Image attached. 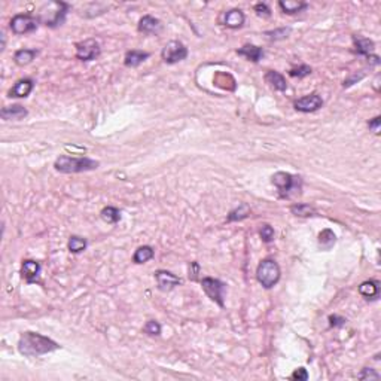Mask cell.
<instances>
[{
  "mask_svg": "<svg viewBox=\"0 0 381 381\" xmlns=\"http://www.w3.org/2000/svg\"><path fill=\"white\" fill-rule=\"evenodd\" d=\"M58 348H60L58 342L38 332H24L18 341V352L27 358H39Z\"/></svg>",
  "mask_w": 381,
  "mask_h": 381,
  "instance_id": "obj_1",
  "label": "cell"
},
{
  "mask_svg": "<svg viewBox=\"0 0 381 381\" xmlns=\"http://www.w3.org/2000/svg\"><path fill=\"white\" fill-rule=\"evenodd\" d=\"M99 161H94L91 158H75L69 155H61L57 158L54 167L60 173H82V171H91L99 167Z\"/></svg>",
  "mask_w": 381,
  "mask_h": 381,
  "instance_id": "obj_2",
  "label": "cell"
},
{
  "mask_svg": "<svg viewBox=\"0 0 381 381\" xmlns=\"http://www.w3.org/2000/svg\"><path fill=\"white\" fill-rule=\"evenodd\" d=\"M256 278L258 281L265 288L271 289L280 280V267L274 259H264L256 270Z\"/></svg>",
  "mask_w": 381,
  "mask_h": 381,
  "instance_id": "obj_3",
  "label": "cell"
},
{
  "mask_svg": "<svg viewBox=\"0 0 381 381\" xmlns=\"http://www.w3.org/2000/svg\"><path fill=\"white\" fill-rule=\"evenodd\" d=\"M273 185H274L280 197L286 198L291 195V192L294 189H301V177L299 176H292L291 173H284V171H277L273 176Z\"/></svg>",
  "mask_w": 381,
  "mask_h": 381,
  "instance_id": "obj_4",
  "label": "cell"
},
{
  "mask_svg": "<svg viewBox=\"0 0 381 381\" xmlns=\"http://www.w3.org/2000/svg\"><path fill=\"white\" fill-rule=\"evenodd\" d=\"M161 57L167 64L183 61L188 57V48L180 41H170L161 51Z\"/></svg>",
  "mask_w": 381,
  "mask_h": 381,
  "instance_id": "obj_5",
  "label": "cell"
},
{
  "mask_svg": "<svg viewBox=\"0 0 381 381\" xmlns=\"http://www.w3.org/2000/svg\"><path fill=\"white\" fill-rule=\"evenodd\" d=\"M201 288L206 292V295L212 299L213 302H216L219 307H224V291H225V283L217 280V278H212V277H206L201 280Z\"/></svg>",
  "mask_w": 381,
  "mask_h": 381,
  "instance_id": "obj_6",
  "label": "cell"
},
{
  "mask_svg": "<svg viewBox=\"0 0 381 381\" xmlns=\"http://www.w3.org/2000/svg\"><path fill=\"white\" fill-rule=\"evenodd\" d=\"M9 24H11V30L14 35H27L38 28L39 20H36L35 17L28 14H17Z\"/></svg>",
  "mask_w": 381,
  "mask_h": 381,
  "instance_id": "obj_7",
  "label": "cell"
},
{
  "mask_svg": "<svg viewBox=\"0 0 381 381\" xmlns=\"http://www.w3.org/2000/svg\"><path fill=\"white\" fill-rule=\"evenodd\" d=\"M102 52L100 43L96 39H86L84 42L76 43V58L82 61H92L99 58Z\"/></svg>",
  "mask_w": 381,
  "mask_h": 381,
  "instance_id": "obj_8",
  "label": "cell"
},
{
  "mask_svg": "<svg viewBox=\"0 0 381 381\" xmlns=\"http://www.w3.org/2000/svg\"><path fill=\"white\" fill-rule=\"evenodd\" d=\"M294 106H295L298 112L311 113V112H316L323 106V99L319 94H310V96H305L302 99H298Z\"/></svg>",
  "mask_w": 381,
  "mask_h": 381,
  "instance_id": "obj_9",
  "label": "cell"
},
{
  "mask_svg": "<svg viewBox=\"0 0 381 381\" xmlns=\"http://www.w3.org/2000/svg\"><path fill=\"white\" fill-rule=\"evenodd\" d=\"M155 278H156V283H158V289L163 291V292H170L176 286L182 284V280L177 275H174L170 271H166V270H158L155 273Z\"/></svg>",
  "mask_w": 381,
  "mask_h": 381,
  "instance_id": "obj_10",
  "label": "cell"
},
{
  "mask_svg": "<svg viewBox=\"0 0 381 381\" xmlns=\"http://www.w3.org/2000/svg\"><path fill=\"white\" fill-rule=\"evenodd\" d=\"M139 31L145 35H158L163 31V22L150 15H145L139 21Z\"/></svg>",
  "mask_w": 381,
  "mask_h": 381,
  "instance_id": "obj_11",
  "label": "cell"
},
{
  "mask_svg": "<svg viewBox=\"0 0 381 381\" xmlns=\"http://www.w3.org/2000/svg\"><path fill=\"white\" fill-rule=\"evenodd\" d=\"M22 278H25L27 283H33L38 280V277L41 274V264L31 259H27L22 262L21 267Z\"/></svg>",
  "mask_w": 381,
  "mask_h": 381,
  "instance_id": "obj_12",
  "label": "cell"
},
{
  "mask_svg": "<svg viewBox=\"0 0 381 381\" xmlns=\"http://www.w3.org/2000/svg\"><path fill=\"white\" fill-rule=\"evenodd\" d=\"M27 115H28L27 109H24V107L20 106V105L6 106L0 110V116H2V119H5V121H12V119H14V121H20V119H24Z\"/></svg>",
  "mask_w": 381,
  "mask_h": 381,
  "instance_id": "obj_13",
  "label": "cell"
},
{
  "mask_svg": "<svg viewBox=\"0 0 381 381\" xmlns=\"http://www.w3.org/2000/svg\"><path fill=\"white\" fill-rule=\"evenodd\" d=\"M33 86H35V82L31 79H20L18 82H15V85L11 88L9 97L24 99V97H27L33 91Z\"/></svg>",
  "mask_w": 381,
  "mask_h": 381,
  "instance_id": "obj_14",
  "label": "cell"
},
{
  "mask_svg": "<svg viewBox=\"0 0 381 381\" xmlns=\"http://www.w3.org/2000/svg\"><path fill=\"white\" fill-rule=\"evenodd\" d=\"M237 54L241 55V57H246L249 61L258 63V61L262 60V57H264V49L259 48V46H256V45L247 43V45L241 46L240 49H237Z\"/></svg>",
  "mask_w": 381,
  "mask_h": 381,
  "instance_id": "obj_15",
  "label": "cell"
},
{
  "mask_svg": "<svg viewBox=\"0 0 381 381\" xmlns=\"http://www.w3.org/2000/svg\"><path fill=\"white\" fill-rule=\"evenodd\" d=\"M244 14L241 9H231L225 14L224 24L230 28H240L244 24Z\"/></svg>",
  "mask_w": 381,
  "mask_h": 381,
  "instance_id": "obj_16",
  "label": "cell"
},
{
  "mask_svg": "<svg viewBox=\"0 0 381 381\" xmlns=\"http://www.w3.org/2000/svg\"><path fill=\"white\" fill-rule=\"evenodd\" d=\"M359 294L366 299H375L380 294V283L377 280L363 281L359 286Z\"/></svg>",
  "mask_w": 381,
  "mask_h": 381,
  "instance_id": "obj_17",
  "label": "cell"
},
{
  "mask_svg": "<svg viewBox=\"0 0 381 381\" xmlns=\"http://www.w3.org/2000/svg\"><path fill=\"white\" fill-rule=\"evenodd\" d=\"M149 58L148 52H143V51H139V49H133V51H128L125 54V58H124V64L127 67H139L143 61H146Z\"/></svg>",
  "mask_w": 381,
  "mask_h": 381,
  "instance_id": "obj_18",
  "label": "cell"
},
{
  "mask_svg": "<svg viewBox=\"0 0 381 381\" xmlns=\"http://www.w3.org/2000/svg\"><path fill=\"white\" fill-rule=\"evenodd\" d=\"M265 81H267V84H270L273 88H274V89L280 91V92H283V91H286V89H288V82H286L284 76H283L281 73L275 72V70H270V72H267V75H265Z\"/></svg>",
  "mask_w": 381,
  "mask_h": 381,
  "instance_id": "obj_19",
  "label": "cell"
},
{
  "mask_svg": "<svg viewBox=\"0 0 381 381\" xmlns=\"http://www.w3.org/2000/svg\"><path fill=\"white\" fill-rule=\"evenodd\" d=\"M278 6L288 15H295V14H299L308 8V5L305 2H295V0H281V2H278Z\"/></svg>",
  "mask_w": 381,
  "mask_h": 381,
  "instance_id": "obj_20",
  "label": "cell"
},
{
  "mask_svg": "<svg viewBox=\"0 0 381 381\" xmlns=\"http://www.w3.org/2000/svg\"><path fill=\"white\" fill-rule=\"evenodd\" d=\"M353 42H355V51H356V54H359V55L368 57V55H371V54L374 52L375 43L372 42L371 39L353 36Z\"/></svg>",
  "mask_w": 381,
  "mask_h": 381,
  "instance_id": "obj_21",
  "label": "cell"
},
{
  "mask_svg": "<svg viewBox=\"0 0 381 381\" xmlns=\"http://www.w3.org/2000/svg\"><path fill=\"white\" fill-rule=\"evenodd\" d=\"M38 55V51L36 49H18L15 54H14V61L18 64V66H27L30 64L35 57Z\"/></svg>",
  "mask_w": 381,
  "mask_h": 381,
  "instance_id": "obj_22",
  "label": "cell"
},
{
  "mask_svg": "<svg viewBox=\"0 0 381 381\" xmlns=\"http://www.w3.org/2000/svg\"><path fill=\"white\" fill-rule=\"evenodd\" d=\"M153 255H155V252L150 246H142L136 250V253L133 256V261L136 264H145L153 258Z\"/></svg>",
  "mask_w": 381,
  "mask_h": 381,
  "instance_id": "obj_23",
  "label": "cell"
},
{
  "mask_svg": "<svg viewBox=\"0 0 381 381\" xmlns=\"http://www.w3.org/2000/svg\"><path fill=\"white\" fill-rule=\"evenodd\" d=\"M335 241H337V237H335V234L332 233L331 230H325V231H322L320 235H319V244L322 246V249L329 250L335 244Z\"/></svg>",
  "mask_w": 381,
  "mask_h": 381,
  "instance_id": "obj_24",
  "label": "cell"
},
{
  "mask_svg": "<svg viewBox=\"0 0 381 381\" xmlns=\"http://www.w3.org/2000/svg\"><path fill=\"white\" fill-rule=\"evenodd\" d=\"M69 250L72 253H81L86 249V240L82 238V237H78V235H72L69 238Z\"/></svg>",
  "mask_w": 381,
  "mask_h": 381,
  "instance_id": "obj_25",
  "label": "cell"
},
{
  "mask_svg": "<svg viewBox=\"0 0 381 381\" xmlns=\"http://www.w3.org/2000/svg\"><path fill=\"white\" fill-rule=\"evenodd\" d=\"M100 214H102V219L107 224H116L121 219V212L115 207H105Z\"/></svg>",
  "mask_w": 381,
  "mask_h": 381,
  "instance_id": "obj_26",
  "label": "cell"
},
{
  "mask_svg": "<svg viewBox=\"0 0 381 381\" xmlns=\"http://www.w3.org/2000/svg\"><path fill=\"white\" fill-rule=\"evenodd\" d=\"M291 212L294 213L295 216H299V217H308V216H313L316 210L314 207H311L310 204H295L291 207Z\"/></svg>",
  "mask_w": 381,
  "mask_h": 381,
  "instance_id": "obj_27",
  "label": "cell"
},
{
  "mask_svg": "<svg viewBox=\"0 0 381 381\" xmlns=\"http://www.w3.org/2000/svg\"><path fill=\"white\" fill-rule=\"evenodd\" d=\"M250 214V209L247 204H241L238 209H235L233 212L230 213L228 216V222H234V220H241V219H246L247 216Z\"/></svg>",
  "mask_w": 381,
  "mask_h": 381,
  "instance_id": "obj_28",
  "label": "cell"
},
{
  "mask_svg": "<svg viewBox=\"0 0 381 381\" xmlns=\"http://www.w3.org/2000/svg\"><path fill=\"white\" fill-rule=\"evenodd\" d=\"M143 332L148 334L150 337H158L161 334V325L156 320H149L143 328Z\"/></svg>",
  "mask_w": 381,
  "mask_h": 381,
  "instance_id": "obj_29",
  "label": "cell"
},
{
  "mask_svg": "<svg viewBox=\"0 0 381 381\" xmlns=\"http://www.w3.org/2000/svg\"><path fill=\"white\" fill-rule=\"evenodd\" d=\"M289 75L292 76V78H305V76H308V75H311V67L310 66H307V64H302V66H299V67H295V69H292L291 72H289Z\"/></svg>",
  "mask_w": 381,
  "mask_h": 381,
  "instance_id": "obj_30",
  "label": "cell"
},
{
  "mask_svg": "<svg viewBox=\"0 0 381 381\" xmlns=\"http://www.w3.org/2000/svg\"><path fill=\"white\" fill-rule=\"evenodd\" d=\"M259 235H261V238H262L264 243H271L274 240V228L271 225L265 224V225H262V228L259 231Z\"/></svg>",
  "mask_w": 381,
  "mask_h": 381,
  "instance_id": "obj_31",
  "label": "cell"
},
{
  "mask_svg": "<svg viewBox=\"0 0 381 381\" xmlns=\"http://www.w3.org/2000/svg\"><path fill=\"white\" fill-rule=\"evenodd\" d=\"M253 9L258 17H262V18L271 17V9L267 6V3H256L253 6Z\"/></svg>",
  "mask_w": 381,
  "mask_h": 381,
  "instance_id": "obj_32",
  "label": "cell"
},
{
  "mask_svg": "<svg viewBox=\"0 0 381 381\" xmlns=\"http://www.w3.org/2000/svg\"><path fill=\"white\" fill-rule=\"evenodd\" d=\"M289 33H291V28L288 27V28H277L274 31H267V36H270L274 41H278V39H286Z\"/></svg>",
  "mask_w": 381,
  "mask_h": 381,
  "instance_id": "obj_33",
  "label": "cell"
},
{
  "mask_svg": "<svg viewBox=\"0 0 381 381\" xmlns=\"http://www.w3.org/2000/svg\"><path fill=\"white\" fill-rule=\"evenodd\" d=\"M359 378L360 380H378V378H380V374L375 372V371L371 369V368H365V369H362V372L359 374Z\"/></svg>",
  "mask_w": 381,
  "mask_h": 381,
  "instance_id": "obj_34",
  "label": "cell"
},
{
  "mask_svg": "<svg viewBox=\"0 0 381 381\" xmlns=\"http://www.w3.org/2000/svg\"><path fill=\"white\" fill-rule=\"evenodd\" d=\"M291 378H292V380H298V381L308 380V372H307V369H305V368H298V369H295V372L291 375Z\"/></svg>",
  "mask_w": 381,
  "mask_h": 381,
  "instance_id": "obj_35",
  "label": "cell"
},
{
  "mask_svg": "<svg viewBox=\"0 0 381 381\" xmlns=\"http://www.w3.org/2000/svg\"><path fill=\"white\" fill-rule=\"evenodd\" d=\"M198 274H200V265H198V262H190L189 278L195 281V280H198Z\"/></svg>",
  "mask_w": 381,
  "mask_h": 381,
  "instance_id": "obj_36",
  "label": "cell"
},
{
  "mask_svg": "<svg viewBox=\"0 0 381 381\" xmlns=\"http://www.w3.org/2000/svg\"><path fill=\"white\" fill-rule=\"evenodd\" d=\"M329 325L334 326V328L344 326V325H345V319L339 318V316H331V318H329Z\"/></svg>",
  "mask_w": 381,
  "mask_h": 381,
  "instance_id": "obj_37",
  "label": "cell"
},
{
  "mask_svg": "<svg viewBox=\"0 0 381 381\" xmlns=\"http://www.w3.org/2000/svg\"><path fill=\"white\" fill-rule=\"evenodd\" d=\"M380 124H381V118L380 116H377V118H374L372 121H369V122H368V127L371 128L375 134H378V131H380Z\"/></svg>",
  "mask_w": 381,
  "mask_h": 381,
  "instance_id": "obj_38",
  "label": "cell"
},
{
  "mask_svg": "<svg viewBox=\"0 0 381 381\" xmlns=\"http://www.w3.org/2000/svg\"><path fill=\"white\" fill-rule=\"evenodd\" d=\"M363 76H365L363 73H362V75H359V76H358V75H353V76H352L350 79L344 81V88H348L350 85H353V84H355V82H358V81H360V79H362Z\"/></svg>",
  "mask_w": 381,
  "mask_h": 381,
  "instance_id": "obj_39",
  "label": "cell"
},
{
  "mask_svg": "<svg viewBox=\"0 0 381 381\" xmlns=\"http://www.w3.org/2000/svg\"><path fill=\"white\" fill-rule=\"evenodd\" d=\"M5 46H6V39H5V35H2V51H5Z\"/></svg>",
  "mask_w": 381,
  "mask_h": 381,
  "instance_id": "obj_40",
  "label": "cell"
}]
</instances>
